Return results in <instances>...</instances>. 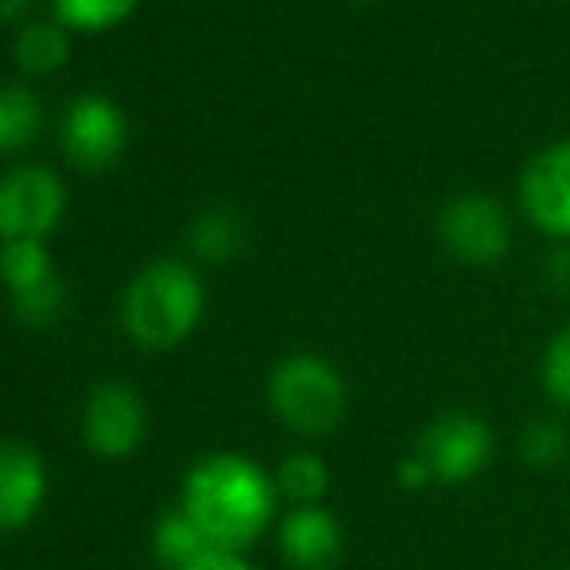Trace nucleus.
I'll use <instances>...</instances> for the list:
<instances>
[{"label":"nucleus","mask_w":570,"mask_h":570,"mask_svg":"<svg viewBox=\"0 0 570 570\" xmlns=\"http://www.w3.org/2000/svg\"><path fill=\"white\" fill-rule=\"evenodd\" d=\"M279 489L261 462L245 454H206L183 481V504L218 551L245 556L276 517Z\"/></svg>","instance_id":"nucleus-1"},{"label":"nucleus","mask_w":570,"mask_h":570,"mask_svg":"<svg viewBox=\"0 0 570 570\" xmlns=\"http://www.w3.org/2000/svg\"><path fill=\"white\" fill-rule=\"evenodd\" d=\"M128 338L144 350H175L203 318V284L179 261H151L136 272L120 303Z\"/></svg>","instance_id":"nucleus-2"},{"label":"nucleus","mask_w":570,"mask_h":570,"mask_svg":"<svg viewBox=\"0 0 570 570\" xmlns=\"http://www.w3.org/2000/svg\"><path fill=\"white\" fill-rule=\"evenodd\" d=\"M268 404L295 435H326L345 415V381L318 353H292L272 368Z\"/></svg>","instance_id":"nucleus-3"},{"label":"nucleus","mask_w":570,"mask_h":570,"mask_svg":"<svg viewBox=\"0 0 570 570\" xmlns=\"http://www.w3.org/2000/svg\"><path fill=\"white\" fill-rule=\"evenodd\" d=\"M415 458L428 465L431 481L439 485H465L493 462V431L470 412H443L423 428Z\"/></svg>","instance_id":"nucleus-4"},{"label":"nucleus","mask_w":570,"mask_h":570,"mask_svg":"<svg viewBox=\"0 0 570 570\" xmlns=\"http://www.w3.org/2000/svg\"><path fill=\"white\" fill-rule=\"evenodd\" d=\"M439 240L458 264L470 268H489L512 245V226L504 206L493 195L481 190H462L439 210Z\"/></svg>","instance_id":"nucleus-5"},{"label":"nucleus","mask_w":570,"mask_h":570,"mask_svg":"<svg viewBox=\"0 0 570 570\" xmlns=\"http://www.w3.org/2000/svg\"><path fill=\"white\" fill-rule=\"evenodd\" d=\"M520 210L543 237L570 240V140L540 148L520 171Z\"/></svg>","instance_id":"nucleus-6"},{"label":"nucleus","mask_w":570,"mask_h":570,"mask_svg":"<svg viewBox=\"0 0 570 570\" xmlns=\"http://www.w3.org/2000/svg\"><path fill=\"white\" fill-rule=\"evenodd\" d=\"M62 214V187L47 167H16L0 175V237L39 240Z\"/></svg>","instance_id":"nucleus-7"},{"label":"nucleus","mask_w":570,"mask_h":570,"mask_svg":"<svg viewBox=\"0 0 570 570\" xmlns=\"http://www.w3.org/2000/svg\"><path fill=\"white\" fill-rule=\"evenodd\" d=\"M148 435V407L128 384H98L82 407V439L94 454L125 458Z\"/></svg>","instance_id":"nucleus-8"},{"label":"nucleus","mask_w":570,"mask_h":570,"mask_svg":"<svg viewBox=\"0 0 570 570\" xmlns=\"http://www.w3.org/2000/svg\"><path fill=\"white\" fill-rule=\"evenodd\" d=\"M47 501V465L20 439H0V532H20Z\"/></svg>","instance_id":"nucleus-9"},{"label":"nucleus","mask_w":570,"mask_h":570,"mask_svg":"<svg viewBox=\"0 0 570 570\" xmlns=\"http://www.w3.org/2000/svg\"><path fill=\"white\" fill-rule=\"evenodd\" d=\"M120 140H125L120 109L114 101L98 98V94H82L62 114V144H67L70 159H78V164H106V159H114L120 151Z\"/></svg>","instance_id":"nucleus-10"},{"label":"nucleus","mask_w":570,"mask_h":570,"mask_svg":"<svg viewBox=\"0 0 570 570\" xmlns=\"http://www.w3.org/2000/svg\"><path fill=\"white\" fill-rule=\"evenodd\" d=\"M279 556L295 570H331L342 559V524L323 504H303L279 520Z\"/></svg>","instance_id":"nucleus-11"},{"label":"nucleus","mask_w":570,"mask_h":570,"mask_svg":"<svg viewBox=\"0 0 570 570\" xmlns=\"http://www.w3.org/2000/svg\"><path fill=\"white\" fill-rule=\"evenodd\" d=\"M272 478H276L279 497L292 501L295 509H303V504H318L326 497V489H331V470H326L323 458L311 454V451L287 454Z\"/></svg>","instance_id":"nucleus-12"},{"label":"nucleus","mask_w":570,"mask_h":570,"mask_svg":"<svg viewBox=\"0 0 570 570\" xmlns=\"http://www.w3.org/2000/svg\"><path fill=\"white\" fill-rule=\"evenodd\" d=\"M151 548H156V556L164 559V563L171 567V570L195 563L198 556L214 551L210 540L198 532V524L183 509H171L167 517H159L156 532H151Z\"/></svg>","instance_id":"nucleus-13"},{"label":"nucleus","mask_w":570,"mask_h":570,"mask_svg":"<svg viewBox=\"0 0 570 570\" xmlns=\"http://www.w3.org/2000/svg\"><path fill=\"white\" fill-rule=\"evenodd\" d=\"M190 245L206 261H229L240 245H245V226H240L233 206H210L195 218L190 226Z\"/></svg>","instance_id":"nucleus-14"},{"label":"nucleus","mask_w":570,"mask_h":570,"mask_svg":"<svg viewBox=\"0 0 570 570\" xmlns=\"http://www.w3.org/2000/svg\"><path fill=\"white\" fill-rule=\"evenodd\" d=\"M0 276H4L12 295L51 279L55 272H51V256H47L43 240H4V248H0Z\"/></svg>","instance_id":"nucleus-15"},{"label":"nucleus","mask_w":570,"mask_h":570,"mask_svg":"<svg viewBox=\"0 0 570 570\" xmlns=\"http://www.w3.org/2000/svg\"><path fill=\"white\" fill-rule=\"evenodd\" d=\"M39 125V101L23 86L0 82V151L31 140Z\"/></svg>","instance_id":"nucleus-16"},{"label":"nucleus","mask_w":570,"mask_h":570,"mask_svg":"<svg viewBox=\"0 0 570 570\" xmlns=\"http://www.w3.org/2000/svg\"><path fill=\"white\" fill-rule=\"evenodd\" d=\"M67 55V39L55 23H28L16 31V59L28 70H51Z\"/></svg>","instance_id":"nucleus-17"},{"label":"nucleus","mask_w":570,"mask_h":570,"mask_svg":"<svg viewBox=\"0 0 570 570\" xmlns=\"http://www.w3.org/2000/svg\"><path fill=\"white\" fill-rule=\"evenodd\" d=\"M540 376H543V392H548L551 404L570 412V323L548 342V350H543Z\"/></svg>","instance_id":"nucleus-18"},{"label":"nucleus","mask_w":570,"mask_h":570,"mask_svg":"<svg viewBox=\"0 0 570 570\" xmlns=\"http://www.w3.org/2000/svg\"><path fill=\"white\" fill-rule=\"evenodd\" d=\"M62 299H67V292H62L59 276L43 279V284L28 287V292H20V295H12L16 315H20L23 323H31V326H43V323H51V318H59Z\"/></svg>","instance_id":"nucleus-19"},{"label":"nucleus","mask_w":570,"mask_h":570,"mask_svg":"<svg viewBox=\"0 0 570 570\" xmlns=\"http://www.w3.org/2000/svg\"><path fill=\"white\" fill-rule=\"evenodd\" d=\"M55 12L70 23H82V28H101V23L125 16L136 0H51Z\"/></svg>","instance_id":"nucleus-20"},{"label":"nucleus","mask_w":570,"mask_h":570,"mask_svg":"<svg viewBox=\"0 0 570 570\" xmlns=\"http://www.w3.org/2000/svg\"><path fill=\"white\" fill-rule=\"evenodd\" d=\"M520 443H524V458L532 465H556L567 454V435L556 423H532Z\"/></svg>","instance_id":"nucleus-21"},{"label":"nucleus","mask_w":570,"mask_h":570,"mask_svg":"<svg viewBox=\"0 0 570 570\" xmlns=\"http://www.w3.org/2000/svg\"><path fill=\"white\" fill-rule=\"evenodd\" d=\"M179 570H253L245 563V556H237V551H206V556H198L195 563L179 567Z\"/></svg>","instance_id":"nucleus-22"},{"label":"nucleus","mask_w":570,"mask_h":570,"mask_svg":"<svg viewBox=\"0 0 570 570\" xmlns=\"http://www.w3.org/2000/svg\"><path fill=\"white\" fill-rule=\"evenodd\" d=\"M23 4H28V0H0V20H12Z\"/></svg>","instance_id":"nucleus-23"}]
</instances>
